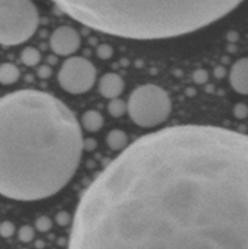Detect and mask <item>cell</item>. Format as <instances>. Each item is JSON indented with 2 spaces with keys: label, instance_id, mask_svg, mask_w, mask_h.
I'll return each mask as SVG.
<instances>
[{
  "label": "cell",
  "instance_id": "ba28073f",
  "mask_svg": "<svg viewBox=\"0 0 248 249\" xmlns=\"http://www.w3.org/2000/svg\"><path fill=\"white\" fill-rule=\"evenodd\" d=\"M230 85L236 92L248 95V57L236 61L229 73Z\"/></svg>",
  "mask_w": 248,
  "mask_h": 249
},
{
  "label": "cell",
  "instance_id": "52a82bcc",
  "mask_svg": "<svg viewBox=\"0 0 248 249\" xmlns=\"http://www.w3.org/2000/svg\"><path fill=\"white\" fill-rule=\"evenodd\" d=\"M80 46V36L73 27L61 26L50 36V48L58 56H70Z\"/></svg>",
  "mask_w": 248,
  "mask_h": 249
},
{
  "label": "cell",
  "instance_id": "4fadbf2b",
  "mask_svg": "<svg viewBox=\"0 0 248 249\" xmlns=\"http://www.w3.org/2000/svg\"><path fill=\"white\" fill-rule=\"evenodd\" d=\"M41 60V55L39 50L32 46H27L22 50L21 53V61L23 65L28 66V67H34L38 65Z\"/></svg>",
  "mask_w": 248,
  "mask_h": 249
},
{
  "label": "cell",
  "instance_id": "9c48e42d",
  "mask_svg": "<svg viewBox=\"0 0 248 249\" xmlns=\"http://www.w3.org/2000/svg\"><path fill=\"white\" fill-rule=\"evenodd\" d=\"M99 91L105 99H117L124 91V80L117 73H106L99 82Z\"/></svg>",
  "mask_w": 248,
  "mask_h": 249
},
{
  "label": "cell",
  "instance_id": "8fae6325",
  "mask_svg": "<svg viewBox=\"0 0 248 249\" xmlns=\"http://www.w3.org/2000/svg\"><path fill=\"white\" fill-rule=\"evenodd\" d=\"M19 79V70L14 63H1L0 65V84L11 85Z\"/></svg>",
  "mask_w": 248,
  "mask_h": 249
},
{
  "label": "cell",
  "instance_id": "d6986e66",
  "mask_svg": "<svg viewBox=\"0 0 248 249\" xmlns=\"http://www.w3.org/2000/svg\"><path fill=\"white\" fill-rule=\"evenodd\" d=\"M56 221H57L58 225L61 226L67 225V224L70 223V215H68L66 212H61V213H58L57 216H56Z\"/></svg>",
  "mask_w": 248,
  "mask_h": 249
},
{
  "label": "cell",
  "instance_id": "277c9868",
  "mask_svg": "<svg viewBox=\"0 0 248 249\" xmlns=\"http://www.w3.org/2000/svg\"><path fill=\"white\" fill-rule=\"evenodd\" d=\"M39 26V12L32 0H0V44L18 45L29 40Z\"/></svg>",
  "mask_w": 248,
  "mask_h": 249
},
{
  "label": "cell",
  "instance_id": "e0dca14e",
  "mask_svg": "<svg viewBox=\"0 0 248 249\" xmlns=\"http://www.w3.org/2000/svg\"><path fill=\"white\" fill-rule=\"evenodd\" d=\"M51 226H53V223H51V220L48 216H40V218L35 221L36 230L40 231V232H46V231L50 230Z\"/></svg>",
  "mask_w": 248,
  "mask_h": 249
},
{
  "label": "cell",
  "instance_id": "7a4b0ae2",
  "mask_svg": "<svg viewBox=\"0 0 248 249\" xmlns=\"http://www.w3.org/2000/svg\"><path fill=\"white\" fill-rule=\"evenodd\" d=\"M84 140L61 100L23 89L0 97V195L16 201L49 198L72 180Z\"/></svg>",
  "mask_w": 248,
  "mask_h": 249
},
{
  "label": "cell",
  "instance_id": "8992f818",
  "mask_svg": "<svg viewBox=\"0 0 248 249\" xmlns=\"http://www.w3.org/2000/svg\"><path fill=\"white\" fill-rule=\"evenodd\" d=\"M57 79L65 91L73 95L84 94L96 82V68L87 58L72 56L62 63Z\"/></svg>",
  "mask_w": 248,
  "mask_h": 249
},
{
  "label": "cell",
  "instance_id": "5b68a950",
  "mask_svg": "<svg viewBox=\"0 0 248 249\" xmlns=\"http://www.w3.org/2000/svg\"><path fill=\"white\" fill-rule=\"evenodd\" d=\"M126 112L138 126L155 128L169 118L172 100L158 85H140L131 91L126 102Z\"/></svg>",
  "mask_w": 248,
  "mask_h": 249
},
{
  "label": "cell",
  "instance_id": "9a60e30c",
  "mask_svg": "<svg viewBox=\"0 0 248 249\" xmlns=\"http://www.w3.org/2000/svg\"><path fill=\"white\" fill-rule=\"evenodd\" d=\"M34 235H35L34 229L28 225L22 226V228L18 230V240L23 243H28L31 242V241H33Z\"/></svg>",
  "mask_w": 248,
  "mask_h": 249
},
{
  "label": "cell",
  "instance_id": "7c38bea8",
  "mask_svg": "<svg viewBox=\"0 0 248 249\" xmlns=\"http://www.w3.org/2000/svg\"><path fill=\"white\" fill-rule=\"evenodd\" d=\"M107 146L111 148L112 151H122L126 147L128 143V136L124 131L119 130V129H114L108 133L106 138Z\"/></svg>",
  "mask_w": 248,
  "mask_h": 249
},
{
  "label": "cell",
  "instance_id": "6da1fadb",
  "mask_svg": "<svg viewBox=\"0 0 248 249\" xmlns=\"http://www.w3.org/2000/svg\"><path fill=\"white\" fill-rule=\"evenodd\" d=\"M68 249H248V135L185 124L141 136L84 191Z\"/></svg>",
  "mask_w": 248,
  "mask_h": 249
},
{
  "label": "cell",
  "instance_id": "5bb4252c",
  "mask_svg": "<svg viewBox=\"0 0 248 249\" xmlns=\"http://www.w3.org/2000/svg\"><path fill=\"white\" fill-rule=\"evenodd\" d=\"M126 111V104L121 100L119 97L117 99H112L108 104V113L114 118H119L123 116Z\"/></svg>",
  "mask_w": 248,
  "mask_h": 249
},
{
  "label": "cell",
  "instance_id": "ffe728a7",
  "mask_svg": "<svg viewBox=\"0 0 248 249\" xmlns=\"http://www.w3.org/2000/svg\"><path fill=\"white\" fill-rule=\"evenodd\" d=\"M38 73H39V77L40 78H48V77H50V74H51V68L49 67V66H43V67L39 68Z\"/></svg>",
  "mask_w": 248,
  "mask_h": 249
},
{
  "label": "cell",
  "instance_id": "ac0fdd59",
  "mask_svg": "<svg viewBox=\"0 0 248 249\" xmlns=\"http://www.w3.org/2000/svg\"><path fill=\"white\" fill-rule=\"evenodd\" d=\"M97 53L101 58H109L112 55V49L108 45H101L97 50Z\"/></svg>",
  "mask_w": 248,
  "mask_h": 249
},
{
  "label": "cell",
  "instance_id": "30bf717a",
  "mask_svg": "<svg viewBox=\"0 0 248 249\" xmlns=\"http://www.w3.org/2000/svg\"><path fill=\"white\" fill-rule=\"evenodd\" d=\"M82 125L89 133H96L104 125V117L100 112L90 109V111H87L83 114Z\"/></svg>",
  "mask_w": 248,
  "mask_h": 249
},
{
  "label": "cell",
  "instance_id": "2e32d148",
  "mask_svg": "<svg viewBox=\"0 0 248 249\" xmlns=\"http://www.w3.org/2000/svg\"><path fill=\"white\" fill-rule=\"evenodd\" d=\"M16 229H15V225L11 223V221H2L0 224V236L4 238L11 237L15 233Z\"/></svg>",
  "mask_w": 248,
  "mask_h": 249
},
{
  "label": "cell",
  "instance_id": "3957f363",
  "mask_svg": "<svg viewBox=\"0 0 248 249\" xmlns=\"http://www.w3.org/2000/svg\"><path fill=\"white\" fill-rule=\"evenodd\" d=\"M79 23L119 38L158 40L194 33L245 0H51Z\"/></svg>",
  "mask_w": 248,
  "mask_h": 249
}]
</instances>
